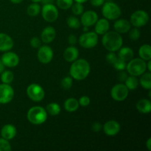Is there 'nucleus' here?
<instances>
[{
	"label": "nucleus",
	"mask_w": 151,
	"mask_h": 151,
	"mask_svg": "<svg viewBox=\"0 0 151 151\" xmlns=\"http://www.w3.org/2000/svg\"><path fill=\"white\" fill-rule=\"evenodd\" d=\"M72 84H73V80L72 77H65L63 78L60 82V86L63 89L68 90L72 88Z\"/></svg>",
	"instance_id": "nucleus-34"
},
{
	"label": "nucleus",
	"mask_w": 151,
	"mask_h": 151,
	"mask_svg": "<svg viewBox=\"0 0 151 151\" xmlns=\"http://www.w3.org/2000/svg\"><path fill=\"white\" fill-rule=\"evenodd\" d=\"M72 12L74 15L75 16H80L82 14L84 11V7L82 3L79 2H75V4H72Z\"/></svg>",
	"instance_id": "nucleus-32"
},
{
	"label": "nucleus",
	"mask_w": 151,
	"mask_h": 151,
	"mask_svg": "<svg viewBox=\"0 0 151 151\" xmlns=\"http://www.w3.org/2000/svg\"><path fill=\"white\" fill-rule=\"evenodd\" d=\"M41 40L37 37H33L30 40V45L33 48H39L41 47Z\"/></svg>",
	"instance_id": "nucleus-40"
},
{
	"label": "nucleus",
	"mask_w": 151,
	"mask_h": 151,
	"mask_svg": "<svg viewBox=\"0 0 151 151\" xmlns=\"http://www.w3.org/2000/svg\"><path fill=\"white\" fill-rule=\"evenodd\" d=\"M67 25L72 29H78L81 26V22L80 20L75 16H70L66 20Z\"/></svg>",
	"instance_id": "nucleus-31"
},
{
	"label": "nucleus",
	"mask_w": 151,
	"mask_h": 151,
	"mask_svg": "<svg viewBox=\"0 0 151 151\" xmlns=\"http://www.w3.org/2000/svg\"><path fill=\"white\" fill-rule=\"evenodd\" d=\"M14 97V90L9 84H0V104H7Z\"/></svg>",
	"instance_id": "nucleus-12"
},
{
	"label": "nucleus",
	"mask_w": 151,
	"mask_h": 151,
	"mask_svg": "<svg viewBox=\"0 0 151 151\" xmlns=\"http://www.w3.org/2000/svg\"><path fill=\"white\" fill-rule=\"evenodd\" d=\"M53 55H54V53H53L52 49L47 45L41 46L37 53L38 60L44 64L50 63L52 60Z\"/></svg>",
	"instance_id": "nucleus-11"
},
{
	"label": "nucleus",
	"mask_w": 151,
	"mask_h": 151,
	"mask_svg": "<svg viewBox=\"0 0 151 151\" xmlns=\"http://www.w3.org/2000/svg\"><path fill=\"white\" fill-rule=\"evenodd\" d=\"M27 94L32 101L41 102L44 100L45 91L39 84L32 83L27 88Z\"/></svg>",
	"instance_id": "nucleus-7"
},
{
	"label": "nucleus",
	"mask_w": 151,
	"mask_h": 151,
	"mask_svg": "<svg viewBox=\"0 0 151 151\" xmlns=\"http://www.w3.org/2000/svg\"><path fill=\"white\" fill-rule=\"evenodd\" d=\"M1 61L7 67H15L19 64V57L15 52L7 51L1 56Z\"/></svg>",
	"instance_id": "nucleus-13"
},
{
	"label": "nucleus",
	"mask_w": 151,
	"mask_h": 151,
	"mask_svg": "<svg viewBox=\"0 0 151 151\" xmlns=\"http://www.w3.org/2000/svg\"><path fill=\"white\" fill-rule=\"evenodd\" d=\"M149 21V15L147 12L142 10H139L132 13L131 16V24L135 27H141L147 24Z\"/></svg>",
	"instance_id": "nucleus-8"
},
{
	"label": "nucleus",
	"mask_w": 151,
	"mask_h": 151,
	"mask_svg": "<svg viewBox=\"0 0 151 151\" xmlns=\"http://www.w3.org/2000/svg\"><path fill=\"white\" fill-rule=\"evenodd\" d=\"M10 1L13 4H19V3L22 2L24 0H10Z\"/></svg>",
	"instance_id": "nucleus-48"
},
{
	"label": "nucleus",
	"mask_w": 151,
	"mask_h": 151,
	"mask_svg": "<svg viewBox=\"0 0 151 151\" xmlns=\"http://www.w3.org/2000/svg\"><path fill=\"white\" fill-rule=\"evenodd\" d=\"M13 79H14V75L11 71H4L1 74V81L3 83H11Z\"/></svg>",
	"instance_id": "nucleus-30"
},
{
	"label": "nucleus",
	"mask_w": 151,
	"mask_h": 151,
	"mask_svg": "<svg viewBox=\"0 0 151 151\" xmlns=\"http://www.w3.org/2000/svg\"><path fill=\"white\" fill-rule=\"evenodd\" d=\"M106 0H90V3L94 7H100L104 4Z\"/></svg>",
	"instance_id": "nucleus-42"
},
{
	"label": "nucleus",
	"mask_w": 151,
	"mask_h": 151,
	"mask_svg": "<svg viewBox=\"0 0 151 151\" xmlns=\"http://www.w3.org/2000/svg\"><path fill=\"white\" fill-rule=\"evenodd\" d=\"M81 16V22L84 27H91L95 24L97 21L98 20V16L97 13L93 10H87L83 13Z\"/></svg>",
	"instance_id": "nucleus-14"
},
{
	"label": "nucleus",
	"mask_w": 151,
	"mask_h": 151,
	"mask_svg": "<svg viewBox=\"0 0 151 151\" xmlns=\"http://www.w3.org/2000/svg\"><path fill=\"white\" fill-rule=\"evenodd\" d=\"M74 1H75V2H79V3H85L88 0H74Z\"/></svg>",
	"instance_id": "nucleus-50"
},
{
	"label": "nucleus",
	"mask_w": 151,
	"mask_h": 151,
	"mask_svg": "<svg viewBox=\"0 0 151 151\" xmlns=\"http://www.w3.org/2000/svg\"><path fill=\"white\" fill-rule=\"evenodd\" d=\"M134 52L133 50L130 47H121L119 50L118 58L125 61H129L131 59L134 58Z\"/></svg>",
	"instance_id": "nucleus-22"
},
{
	"label": "nucleus",
	"mask_w": 151,
	"mask_h": 151,
	"mask_svg": "<svg viewBox=\"0 0 151 151\" xmlns=\"http://www.w3.org/2000/svg\"><path fill=\"white\" fill-rule=\"evenodd\" d=\"M80 45L86 49H91L98 43V35L95 32H87L82 34L78 38Z\"/></svg>",
	"instance_id": "nucleus-6"
},
{
	"label": "nucleus",
	"mask_w": 151,
	"mask_h": 151,
	"mask_svg": "<svg viewBox=\"0 0 151 151\" xmlns=\"http://www.w3.org/2000/svg\"><path fill=\"white\" fill-rule=\"evenodd\" d=\"M56 37V30L52 27H47L43 29L41 32V41L45 44H50L52 42Z\"/></svg>",
	"instance_id": "nucleus-17"
},
{
	"label": "nucleus",
	"mask_w": 151,
	"mask_h": 151,
	"mask_svg": "<svg viewBox=\"0 0 151 151\" xmlns=\"http://www.w3.org/2000/svg\"><path fill=\"white\" fill-rule=\"evenodd\" d=\"M13 40L6 33L0 32V52H7L13 47Z\"/></svg>",
	"instance_id": "nucleus-16"
},
{
	"label": "nucleus",
	"mask_w": 151,
	"mask_h": 151,
	"mask_svg": "<svg viewBox=\"0 0 151 151\" xmlns=\"http://www.w3.org/2000/svg\"><path fill=\"white\" fill-rule=\"evenodd\" d=\"M73 3L74 0H57V6L62 10H68Z\"/></svg>",
	"instance_id": "nucleus-33"
},
{
	"label": "nucleus",
	"mask_w": 151,
	"mask_h": 151,
	"mask_svg": "<svg viewBox=\"0 0 151 151\" xmlns=\"http://www.w3.org/2000/svg\"><path fill=\"white\" fill-rule=\"evenodd\" d=\"M60 106H59L58 103H49L46 108V111L48 112L51 116H57L60 114Z\"/></svg>",
	"instance_id": "nucleus-28"
},
{
	"label": "nucleus",
	"mask_w": 151,
	"mask_h": 151,
	"mask_svg": "<svg viewBox=\"0 0 151 151\" xmlns=\"http://www.w3.org/2000/svg\"><path fill=\"white\" fill-rule=\"evenodd\" d=\"M31 1H32V2H35V3H38L40 2V1H41V0H30Z\"/></svg>",
	"instance_id": "nucleus-51"
},
{
	"label": "nucleus",
	"mask_w": 151,
	"mask_h": 151,
	"mask_svg": "<svg viewBox=\"0 0 151 151\" xmlns=\"http://www.w3.org/2000/svg\"><path fill=\"white\" fill-rule=\"evenodd\" d=\"M41 2L43 4H53L54 0H41Z\"/></svg>",
	"instance_id": "nucleus-45"
},
{
	"label": "nucleus",
	"mask_w": 151,
	"mask_h": 151,
	"mask_svg": "<svg viewBox=\"0 0 151 151\" xmlns=\"http://www.w3.org/2000/svg\"><path fill=\"white\" fill-rule=\"evenodd\" d=\"M105 134L109 137H114L119 134L121 127L118 122L115 120H109L104 124L103 127Z\"/></svg>",
	"instance_id": "nucleus-15"
},
{
	"label": "nucleus",
	"mask_w": 151,
	"mask_h": 151,
	"mask_svg": "<svg viewBox=\"0 0 151 151\" xmlns=\"http://www.w3.org/2000/svg\"><path fill=\"white\" fill-rule=\"evenodd\" d=\"M118 58V56L116 55L114 53V52H110L109 53H108L107 55H106V60L109 63L113 65L114 63V62L116 61V59Z\"/></svg>",
	"instance_id": "nucleus-38"
},
{
	"label": "nucleus",
	"mask_w": 151,
	"mask_h": 151,
	"mask_svg": "<svg viewBox=\"0 0 151 151\" xmlns=\"http://www.w3.org/2000/svg\"><path fill=\"white\" fill-rule=\"evenodd\" d=\"M110 24L108 19H100L95 23V32L97 35H104L109 30Z\"/></svg>",
	"instance_id": "nucleus-21"
},
{
	"label": "nucleus",
	"mask_w": 151,
	"mask_h": 151,
	"mask_svg": "<svg viewBox=\"0 0 151 151\" xmlns=\"http://www.w3.org/2000/svg\"><path fill=\"white\" fill-rule=\"evenodd\" d=\"M140 84L142 87L145 89L150 90L151 89V75L150 72H145L142 75L140 78Z\"/></svg>",
	"instance_id": "nucleus-26"
},
{
	"label": "nucleus",
	"mask_w": 151,
	"mask_h": 151,
	"mask_svg": "<svg viewBox=\"0 0 151 151\" xmlns=\"http://www.w3.org/2000/svg\"><path fill=\"white\" fill-rule=\"evenodd\" d=\"M150 64H151V61H150V60H148V63H147V69H148L149 72H150V71H151Z\"/></svg>",
	"instance_id": "nucleus-49"
},
{
	"label": "nucleus",
	"mask_w": 151,
	"mask_h": 151,
	"mask_svg": "<svg viewBox=\"0 0 151 151\" xmlns=\"http://www.w3.org/2000/svg\"><path fill=\"white\" fill-rule=\"evenodd\" d=\"M146 145H147V149H148V150L150 151L151 150V139L150 138H149L148 139H147Z\"/></svg>",
	"instance_id": "nucleus-46"
},
{
	"label": "nucleus",
	"mask_w": 151,
	"mask_h": 151,
	"mask_svg": "<svg viewBox=\"0 0 151 151\" xmlns=\"http://www.w3.org/2000/svg\"><path fill=\"white\" fill-rule=\"evenodd\" d=\"M102 44L109 52L118 51L122 47L123 39L122 35L116 31H108L103 35Z\"/></svg>",
	"instance_id": "nucleus-2"
},
{
	"label": "nucleus",
	"mask_w": 151,
	"mask_h": 151,
	"mask_svg": "<svg viewBox=\"0 0 151 151\" xmlns=\"http://www.w3.org/2000/svg\"><path fill=\"white\" fill-rule=\"evenodd\" d=\"M42 17L46 22H54L58 18V10L53 4H44L41 9Z\"/></svg>",
	"instance_id": "nucleus-9"
},
{
	"label": "nucleus",
	"mask_w": 151,
	"mask_h": 151,
	"mask_svg": "<svg viewBox=\"0 0 151 151\" xmlns=\"http://www.w3.org/2000/svg\"><path fill=\"white\" fill-rule=\"evenodd\" d=\"M78 103H79L80 106H83V107H86L90 104L91 100L88 96H82L78 100Z\"/></svg>",
	"instance_id": "nucleus-39"
},
{
	"label": "nucleus",
	"mask_w": 151,
	"mask_h": 151,
	"mask_svg": "<svg viewBox=\"0 0 151 151\" xmlns=\"http://www.w3.org/2000/svg\"><path fill=\"white\" fill-rule=\"evenodd\" d=\"M139 55L140 58L145 61H148L151 59V47L149 44H143L139 50Z\"/></svg>",
	"instance_id": "nucleus-24"
},
{
	"label": "nucleus",
	"mask_w": 151,
	"mask_h": 151,
	"mask_svg": "<svg viewBox=\"0 0 151 151\" xmlns=\"http://www.w3.org/2000/svg\"><path fill=\"white\" fill-rule=\"evenodd\" d=\"M125 69L128 74L133 76H140L145 73L147 69V63L142 58H132L126 65Z\"/></svg>",
	"instance_id": "nucleus-4"
},
{
	"label": "nucleus",
	"mask_w": 151,
	"mask_h": 151,
	"mask_svg": "<svg viewBox=\"0 0 151 151\" xmlns=\"http://www.w3.org/2000/svg\"><path fill=\"white\" fill-rule=\"evenodd\" d=\"M137 109L142 114H148L151 111V102L147 99H142L137 103Z\"/></svg>",
	"instance_id": "nucleus-23"
},
{
	"label": "nucleus",
	"mask_w": 151,
	"mask_h": 151,
	"mask_svg": "<svg viewBox=\"0 0 151 151\" xmlns=\"http://www.w3.org/2000/svg\"><path fill=\"white\" fill-rule=\"evenodd\" d=\"M103 128V126H102L101 124L98 122H95L92 124L91 125V129L92 131H94V132H99V131H101V129Z\"/></svg>",
	"instance_id": "nucleus-41"
},
{
	"label": "nucleus",
	"mask_w": 151,
	"mask_h": 151,
	"mask_svg": "<svg viewBox=\"0 0 151 151\" xmlns=\"http://www.w3.org/2000/svg\"><path fill=\"white\" fill-rule=\"evenodd\" d=\"M27 119L33 125H41L47 119V112L41 106H33L30 108L27 115Z\"/></svg>",
	"instance_id": "nucleus-3"
},
{
	"label": "nucleus",
	"mask_w": 151,
	"mask_h": 151,
	"mask_svg": "<svg viewBox=\"0 0 151 151\" xmlns=\"http://www.w3.org/2000/svg\"><path fill=\"white\" fill-rule=\"evenodd\" d=\"M129 90L123 83H118L114 86L111 91V97L116 101H123L128 97Z\"/></svg>",
	"instance_id": "nucleus-10"
},
{
	"label": "nucleus",
	"mask_w": 151,
	"mask_h": 151,
	"mask_svg": "<svg viewBox=\"0 0 151 151\" xmlns=\"http://www.w3.org/2000/svg\"><path fill=\"white\" fill-rule=\"evenodd\" d=\"M79 106L78 100H77L75 98H73V97L67 99L64 102V109L68 112L76 111L79 108Z\"/></svg>",
	"instance_id": "nucleus-25"
},
{
	"label": "nucleus",
	"mask_w": 151,
	"mask_h": 151,
	"mask_svg": "<svg viewBox=\"0 0 151 151\" xmlns=\"http://www.w3.org/2000/svg\"><path fill=\"white\" fill-rule=\"evenodd\" d=\"M78 56H79V51L74 46H70V47H67L63 52L64 59L67 62H70V63L77 60Z\"/></svg>",
	"instance_id": "nucleus-20"
},
{
	"label": "nucleus",
	"mask_w": 151,
	"mask_h": 151,
	"mask_svg": "<svg viewBox=\"0 0 151 151\" xmlns=\"http://www.w3.org/2000/svg\"><path fill=\"white\" fill-rule=\"evenodd\" d=\"M71 77L77 81H83L90 73V65L85 59H77L71 65L69 70Z\"/></svg>",
	"instance_id": "nucleus-1"
},
{
	"label": "nucleus",
	"mask_w": 151,
	"mask_h": 151,
	"mask_svg": "<svg viewBox=\"0 0 151 151\" xmlns=\"http://www.w3.org/2000/svg\"><path fill=\"white\" fill-rule=\"evenodd\" d=\"M83 30L84 31H88V27H84Z\"/></svg>",
	"instance_id": "nucleus-52"
},
{
	"label": "nucleus",
	"mask_w": 151,
	"mask_h": 151,
	"mask_svg": "<svg viewBox=\"0 0 151 151\" xmlns=\"http://www.w3.org/2000/svg\"><path fill=\"white\" fill-rule=\"evenodd\" d=\"M40 11H41V6L39 5V4L35 2H32V4H29L27 9V13L29 16H38Z\"/></svg>",
	"instance_id": "nucleus-29"
},
{
	"label": "nucleus",
	"mask_w": 151,
	"mask_h": 151,
	"mask_svg": "<svg viewBox=\"0 0 151 151\" xmlns=\"http://www.w3.org/2000/svg\"><path fill=\"white\" fill-rule=\"evenodd\" d=\"M102 6V13L105 19L108 20H115L120 16L122 11L119 6L116 3L111 1H106Z\"/></svg>",
	"instance_id": "nucleus-5"
},
{
	"label": "nucleus",
	"mask_w": 151,
	"mask_h": 151,
	"mask_svg": "<svg viewBox=\"0 0 151 151\" xmlns=\"http://www.w3.org/2000/svg\"><path fill=\"white\" fill-rule=\"evenodd\" d=\"M11 145L8 140L0 138V151H11Z\"/></svg>",
	"instance_id": "nucleus-36"
},
{
	"label": "nucleus",
	"mask_w": 151,
	"mask_h": 151,
	"mask_svg": "<svg viewBox=\"0 0 151 151\" xmlns=\"http://www.w3.org/2000/svg\"><path fill=\"white\" fill-rule=\"evenodd\" d=\"M125 85L126 86L128 90H134L138 87L139 80L136 76H133V75H131L129 77L128 76L125 81Z\"/></svg>",
	"instance_id": "nucleus-27"
},
{
	"label": "nucleus",
	"mask_w": 151,
	"mask_h": 151,
	"mask_svg": "<svg viewBox=\"0 0 151 151\" xmlns=\"http://www.w3.org/2000/svg\"><path fill=\"white\" fill-rule=\"evenodd\" d=\"M16 134H17V131H16V127L11 124H7L4 125L1 130V137L8 141L13 139L16 137Z\"/></svg>",
	"instance_id": "nucleus-19"
},
{
	"label": "nucleus",
	"mask_w": 151,
	"mask_h": 151,
	"mask_svg": "<svg viewBox=\"0 0 151 151\" xmlns=\"http://www.w3.org/2000/svg\"><path fill=\"white\" fill-rule=\"evenodd\" d=\"M128 32H129V38L132 41H137L141 35L140 30L137 27L133 28V29H130Z\"/></svg>",
	"instance_id": "nucleus-37"
},
{
	"label": "nucleus",
	"mask_w": 151,
	"mask_h": 151,
	"mask_svg": "<svg viewBox=\"0 0 151 151\" xmlns=\"http://www.w3.org/2000/svg\"><path fill=\"white\" fill-rule=\"evenodd\" d=\"M68 42L71 44V45H74V44H77L78 42V38L75 35H70L68 38Z\"/></svg>",
	"instance_id": "nucleus-44"
},
{
	"label": "nucleus",
	"mask_w": 151,
	"mask_h": 151,
	"mask_svg": "<svg viewBox=\"0 0 151 151\" xmlns=\"http://www.w3.org/2000/svg\"><path fill=\"white\" fill-rule=\"evenodd\" d=\"M4 67H5V66H4V64H3L2 62L0 60V74L2 73L4 71Z\"/></svg>",
	"instance_id": "nucleus-47"
},
{
	"label": "nucleus",
	"mask_w": 151,
	"mask_h": 151,
	"mask_svg": "<svg viewBox=\"0 0 151 151\" xmlns=\"http://www.w3.org/2000/svg\"><path fill=\"white\" fill-rule=\"evenodd\" d=\"M115 31L119 34L127 33L131 28V24L126 19H119L114 24Z\"/></svg>",
	"instance_id": "nucleus-18"
},
{
	"label": "nucleus",
	"mask_w": 151,
	"mask_h": 151,
	"mask_svg": "<svg viewBox=\"0 0 151 151\" xmlns=\"http://www.w3.org/2000/svg\"><path fill=\"white\" fill-rule=\"evenodd\" d=\"M127 78H128V75H127L126 72H124L123 70L120 71L119 75H118V79H119V81L120 82H125Z\"/></svg>",
	"instance_id": "nucleus-43"
},
{
	"label": "nucleus",
	"mask_w": 151,
	"mask_h": 151,
	"mask_svg": "<svg viewBox=\"0 0 151 151\" xmlns=\"http://www.w3.org/2000/svg\"><path fill=\"white\" fill-rule=\"evenodd\" d=\"M126 61H125V60H122V59H120L119 58H118L112 66H113L116 70L122 71L126 68Z\"/></svg>",
	"instance_id": "nucleus-35"
}]
</instances>
